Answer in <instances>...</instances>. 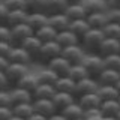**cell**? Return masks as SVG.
Returning <instances> with one entry per match:
<instances>
[{
	"instance_id": "91938a15",
	"label": "cell",
	"mask_w": 120,
	"mask_h": 120,
	"mask_svg": "<svg viewBox=\"0 0 120 120\" xmlns=\"http://www.w3.org/2000/svg\"><path fill=\"white\" fill-rule=\"evenodd\" d=\"M75 120H86V119H84V117H81V119H75Z\"/></svg>"
},
{
	"instance_id": "83f0119b",
	"label": "cell",
	"mask_w": 120,
	"mask_h": 120,
	"mask_svg": "<svg viewBox=\"0 0 120 120\" xmlns=\"http://www.w3.org/2000/svg\"><path fill=\"white\" fill-rule=\"evenodd\" d=\"M35 36L44 44V42H50V41H56L57 32H56L50 24H47V26H44V27L35 30Z\"/></svg>"
},
{
	"instance_id": "277c9868",
	"label": "cell",
	"mask_w": 120,
	"mask_h": 120,
	"mask_svg": "<svg viewBox=\"0 0 120 120\" xmlns=\"http://www.w3.org/2000/svg\"><path fill=\"white\" fill-rule=\"evenodd\" d=\"M5 74H6V78L9 81L11 87H14L29 74V66L21 65V63H11L8 66V69L5 71Z\"/></svg>"
},
{
	"instance_id": "9f6ffc18",
	"label": "cell",
	"mask_w": 120,
	"mask_h": 120,
	"mask_svg": "<svg viewBox=\"0 0 120 120\" xmlns=\"http://www.w3.org/2000/svg\"><path fill=\"white\" fill-rule=\"evenodd\" d=\"M104 120H117V117H104Z\"/></svg>"
},
{
	"instance_id": "4dcf8cb0",
	"label": "cell",
	"mask_w": 120,
	"mask_h": 120,
	"mask_svg": "<svg viewBox=\"0 0 120 120\" xmlns=\"http://www.w3.org/2000/svg\"><path fill=\"white\" fill-rule=\"evenodd\" d=\"M82 5L86 8V12L89 14H96V12H105L108 9L105 0H84Z\"/></svg>"
},
{
	"instance_id": "f35d334b",
	"label": "cell",
	"mask_w": 120,
	"mask_h": 120,
	"mask_svg": "<svg viewBox=\"0 0 120 120\" xmlns=\"http://www.w3.org/2000/svg\"><path fill=\"white\" fill-rule=\"evenodd\" d=\"M9 11L15 9H27V0H3Z\"/></svg>"
},
{
	"instance_id": "44dd1931",
	"label": "cell",
	"mask_w": 120,
	"mask_h": 120,
	"mask_svg": "<svg viewBox=\"0 0 120 120\" xmlns=\"http://www.w3.org/2000/svg\"><path fill=\"white\" fill-rule=\"evenodd\" d=\"M27 20H29V11L27 9H15V11H11L9 12L6 24L9 27H14V26L27 22Z\"/></svg>"
},
{
	"instance_id": "7dc6e473",
	"label": "cell",
	"mask_w": 120,
	"mask_h": 120,
	"mask_svg": "<svg viewBox=\"0 0 120 120\" xmlns=\"http://www.w3.org/2000/svg\"><path fill=\"white\" fill-rule=\"evenodd\" d=\"M96 116H102L99 111V108H92V110H84V119L96 117Z\"/></svg>"
},
{
	"instance_id": "11a10c76",
	"label": "cell",
	"mask_w": 120,
	"mask_h": 120,
	"mask_svg": "<svg viewBox=\"0 0 120 120\" xmlns=\"http://www.w3.org/2000/svg\"><path fill=\"white\" fill-rule=\"evenodd\" d=\"M9 120H24V119H20V117H17V116H12Z\"/></svg>"
},
{
	"instance_id": "816d5d0a",
	"label": "cell",
	"mask_w": 120,
	"mask_h": 120,
	"mask_svg": "<svg viewBox=\"0 0 120 120\" xmlns=\"http://www.w3.org/2000/svg\"><path fill=\"white\" fill-rule=\"evenodd\" d=\"M26 120H48L45 116H42V114H38V112H33L32 116H30L29 119H26Z\"/></svg>"
},
{
	"instance_id": "ab89813d",
	"label": "cell",
	"mask_w": 120,
	"mask_h": 120,
	"mask_svg": "<svg viewBox=\"0 0 120 120\" xmlns=\"http://www.w3.org/2000/svg\"><path fill=\"white\" fill-rule=\"evenodd\" d=\"M11 41H12L11 27L8 24H0V42H11Z\"/></svg>"
},
{
	"instance_id": "8fae6325",
	"label": "cell",
	"mask_w": 120,
	"mask_h": 120,
	"mask_svg": "<svg viewBox=\"0 0 120 120\" xmlns=\"http://www.w3.org/2000/svg\"><path fill=\"white\" fill-rule=\"evenodd\" d=\"M77 101L74 93H68V92H56V95L52 96V104H54L57 111H63L68 105H71L72 102Z\"/></svg>"
},
{
	"instance_id": "7c38bea8",
	"label": "cell",
	"mask_w": 120,
	"mask_h": 120,
	"mask_svg": "<svg viewBox=\"0 0 120 120\" xmlns=\"http://www.w3.org/2000/svg\"><path fill=\"white\" fill-rule=\"evenodd\" d=\"M11 92V99H12V105L15 104H22V102H33V93H30L29 90L14 86L9 89Z\"/></svg>"
},
{
	"instance_id": "603a6c76",
	"label": "cell",
	"mask_w": 120,
	"mask_h": 120,
	"mask_svg": "<svg viewBox=\"0 0 120 120\" xmlns=\"http://www.w3.org/2000/svg\"><path fill=\"white\" fill-rule=\"evenodd\" d=\"M12 112L14 116L20 119H29L30 116L35 112V107H33V102H22V104H15L12 105Z\"/></svg>"
},
{
	"instance_id": "9a60e30c",
	"label": "cell",
	"mask_w": 120,
	"mask_h": 120,
	"mask_svg": "<svg viewBox=\"0 0 120 120\" xmlns=\"http://www.w3.org/2000/svg\"><path fill=\"white\" fill-rule=\"evenodd\" d=\"M99 52L102 57H107L110 54H116V52H120V41L114 39V38H105L104 42L101 44Z\"/></svg>"
},
{
	"instance_id": "4316f807",
	"label": "cell",
	"mask_w": 120,
	"mask_h": 120,
	"mask_svg": "<svg viewBox=\"0 0 120 120\" xmlns=\"http://www.w3.org/2000/svg\"><path fill=\"white\" fill-rule=\"evenodd\" d=\"M62 112L68 120H75V119L84 117V110H82V107L78 104V101H75V102H72L71 105H68Z\"/></svg>"
},
{
	"instance_id": "3957f363",
	"label": "cell",
	"mask_w": 120,
	"mask_h": 120,
	"mask_svg": "<svg viewBox=\"0 0 120 120\" xmlns=\"http://www.w3.org/2000/svg\"><path fill=\"white\" fill-rule=\"evenodd\" d=\"M62 51H63V48L57 44V41L44 42L42 47H41V50H39V54H38V57H36V62L47 66L51 60H54L56 57L62 56Z\"/></svg>"
},
{
	"instance_id": "e575fe53",
	"label": "cell",
	"mask_w": 120,
	"mask_h": 120,
	"mask_svg": "<svg viewBox=\"0 0 120 120\" xmlns=\"http://www.w3.org/2000/svg\"><path fill=\"white\" fill-rule=\"evenodd\" d=\"M68 75H69L75 82L82 80V78H86V77H89V74H87V71H86V68L82 66V63H75V65H72Z\"/></svg>"
},
{
	"instance_id": "5bb4252c",
	"label": "cell",
	"mask_w": 120,
	"mask_h": 120,
	"mask_svg": "<svg viewBox=\"0 0 120 120\" xmlns=\"http://www.w3.org/2000/svg\"><path fill=\"white\" fill-rule=\"evenodd\" d=\"M17 47H18V45H17ZM20 47H22L26 51L29 52L30 57L33 59V62H36V57H38V54H39V50H41V47H42V42H41L35 35H32V36H29L27 39L22 41Z\"/></svg>"
},
{
	"instance_id": "7402d4cb",
	"label": "cell",
	"mask_w": 120,
	"mask_h": 120,
	"mask_svg": "<svg viewBox=\"0 0 120 120\" xmlns=\"http://www.w3.org/2000/svg\"><path fill=\"white\" fill-rule=\"evenodd\" d=\"M68 6H69L68 0H47V11H45V14L48 17L56 15V14H65Z\"/></svg>"
},
{
	"instance_id": "f1b7e54d",
	"label": "cell",
	"mask_w": 120,
	"mask_h": 120,
	"mask_svg": "<svg viewBox=\"0 0 120 120\" xmlns=\"http://www.w3.org/2000/svg\"><path fill=\"white\" fill-rule=\"evenodd\" d=\"M75 82L69 75H65V77H59V80L56 81L54 87L57 92H68V93H74L75 90Z\"/></svg>"
},
{
	"instance_id": "5b68a950",
	"label": "cell",
	"mask_w": 120,
	"mask_h": 120,
	"mask_svg": "<svg viewBox=\"0 0 120 120\" xmlns=\"http://www.w3.org/2000/svg\"><path fill=\"white\" fill-rule=\"evenodd\" d=\"M98 89H99V82H98L96 78L86 77V78H82V80L77 81L74 95H75V98H80L82 95H87V93H96Z\"/></svg>"
},
{
	"instance_id": "d6a6232c",
	"label": "cell",
	"mask_w": 120,
	"mask_h": 120,
	"mask_svg": "<svg viewBox=\"0 0 120 120\" xmlns=\"http://www.w3.org/2000/svg\"><path fill=\"white\" fill-rule=\"evenodd\" d=\"M18 87H22V89H26V90H29L30 93H33L36 90V87L39 86V80H38V74H27L22 80L18 82Z\"/></svg>"
},
{
	"instance_id": "cb8c5ba5",
	"label": "cell",
	"mask_w": 120,
	"mask_h": 120,
	"mask_svg": "<svg viewBox=\"0 0 120 120\" xmlns=\"http://www.w3.org/2000/svg\"><path fill=\"white\" fill-rule=\"evenodd\" d=\"M56 87L51 84H41L36 87L33 92V99H52V96L56 95Z\"/></svg>"
},
{
	"instance_id": "d4e9b609",
	"label": "cell",
	"mask_w": 120,
	"mask_h": 120,
	"mask_svg": "<svg viewBox=\"0 0 120 120\" xmlns=\"http://www.w3.org/2000/svg\"><path fill=\"white\" fill-rule=\"evenodd\" d=\"M90 29H92V27H90V24H89L87 18H81V20H74V21H71V24H69V30H71V32H74L75 35L80 38V39H81V38L89 32Z\"/></svg>"
},
{
	"instance_id": "c3c4849f",
	"label": "cell",
	"mask_w": 120,
	"mask_h": 120,
	"mask_svg": "<svg viewBox=\"0 0 120 120\" xmlns=\"http://www.w3.org/2000/svg\"><path fill=\"white\" fill-rule=\"evenodd\" d=\"M11 65L9 59L5 57V56H0V72H5V71L8 69V66Z\"/></svg>"
},
{
	"instance_id": "484cf974",
	"label": "cell",
	"mask_w": 120,
	"mask_h": 120,
	"mask_svg": "<svg viewBox=\"0 0 120 120\" xmlns=\"http://www.w3.org/2000/svg\"><path fill=\"white\" fill-rule=\"evenodd\" d=\"M107 12V11H105ZM105 12H96V14H89L87 15V21L92 29H101L102 30L105 26L108 24V18Z\"/></svg>"
},
{
	"instance_id": "ffe728a7",
	"label": "cell",
	"mask_w": 120,
	"mask_h": 120,
	"mask_svg": "<svg viewBox=\"0 0 120 120\" xmlns=\"http://www.w3.org/2000/svg\"><path fill=\"white\" fill-rule=\"evenodd\" d=\"M48 24H50L51 27L59 33V32H63V30H68V29H69L71 20L66 17L65 14H56V15H51V17H50Z\"/></svg>"
},
{
	"instance_id": "30bf717a",
	"label": "cell",
	"mask_w": 120,
	"mask_h": 120,
	"mask_svg": "<svg viewBox=\"0 0 120 120\" xmlns=\"http://www.w3.org/2000/svg\"><path fill=\"white\" fill-rule=\"evenodd\" d=\"M33 107H35V112L45 116L47 119L54 112H57L54 104H52V99H33Z\"/></svg>"
},
{
	"instance_id": "680465c9",
	"label": "cell",
	"mask_w": 120,
	"mask_h": 120,
	"mask_svg": "<svg viewBox=\"0 0 120 120\" xmlns=\"http://www.w3.org/2000/svg\"><path fill=\"white\" fill-rule=\"evenodd\" d=\"M116 117H117V120H120V111H119V114L116 116Z\"/></svg>"
},
{
	"instance_id": "f546056e",
	"label": "cell",
	"mask_w": 120,
	"mask_h": 120,
	"mask_svg": "<svg viewBox=\"0 0 120 120\" xmlns=\"http://www.w3.org/2000/svg\"><path fill=\"white\" fill-rule=\"evenodd\" d=\"M48 21H50V17L47 14H29L27 24L33 30H38V29L44 27V26H47Z\"/></svg>"
},
{
	"instance_id": "b9f144b4",
	"label": "cell",
	"mask_w": 120,
	"mask_h": 120,
	"mask_svg": "<svg viewBox=\"0 0 120 120\" xmlns=\"http://www.w3.org/2000/svg\"><path fill=\"white\" fill-rule=\"evenodd\" d=\"M0 107H12V99H11L9 89L0 90Z\"/></svg>"
},
{
	"instance_id": "6f0895ef",
	"label": "cell",
	"mask_w": 120,
	"mask_h": 120,
	"mask_svg": "<svg viewBox=\"0 0 120 120\" xmlns=\"http://www.w3.org/2000/svg\"><path fill=\"white\" fill-rule=\"evenodd\" d=\"M116 87H117V90H119V92H120V80L117 81V84H116Z\"/></svg>"
},
{
	"instance_id": "836d02e7",
	"label": "cell",
	"mask_w": 120,
	"mask_h": 120,
	"mask_svg": "<svg viewBox=\"0 0 120 120\" xmlns=\"http://www.w3.org/2000/svg\"><path fill=\"white\" fill-rule=\"evenodd\" d=\"M38 80H39L41 84H51L54 86L56 81L59 80V75L56 72H52L50 68H45L41 72H38Z\"/></svg>"
},
{
	"instance_id": "52a82bcc",
	"label": "cell",
	"mask_w": 120,
	"mask_h": 120,
	"mask_svg": "<svg viewBox=\"0 0 120 120\" xmlns=\"http://www.w3.org/2000/svg\"><path fill=\"white\" fill-rule=\"evenodd\" d=\"M11 32H12V45H21V42L24 39H27L29 36L35 35V30H33L27 22H24V24H18V26H14V27H11Z\"/></svg>"
},
{
	"instance_id": "bcb514c9",
	"label": "cell",
	"mask_w": 120,
	"mask_h": 120,
	"mask_svg": "<svg viewBox=\"0 0 120 120\" xmlns=\"http://www.w3.org/2000/svg\"><path fill=\"white\" fill-rule=\"evenodd\" d=\"M9 87H11V84H9V81H8V78H6V74L0 72V90H6Z\"/></svg>"
},
{
	"instance_id": "9c48e42d",
	"label": "cell",
	"mask_w": 120,
	"mask_h": 120,
	"mask_svg": "<svg viewBox=\"0 0 120 120\" xmlns=\"http://www.w3.org/2000/svg\"><path fill=\"white\" fill-rule=\"evenodd\" d=\"M72 66V63L68 62V60L63 57V56H59L54 60H51L50 63L47 65V68H50L52 72H56L59 77H65V75L69 74V69Z\"/></svg>"
},
{
	"instance_id": "8992f818",
	"label": "cell",
	"mask_w": 120,
	"mask_h": 120,
	"mask_svg": "<svg viewBox=\"0 0 120 120\" xmlns=\"http://www.w3.org/2000/svg\"><path fill=\"white\" fill-rule=\"evenodd\" d=\"M86 54H87V51L82 48L81 44L69 45V47L63 48V51H62V56L68 60V62L72 63V65H75V63H81L82 59L86 57Z\"/></svg>"
},
{
	"instance_id": "ee69618b",
	"label": "cell",
	"mask_w": 120,
	"mask_h": 120,
	"mask_svg": "<svg viewBox=\"0 0 120 120\" xmlns=\"http://www.w3.org/2000/svg\"><path fill=\"white\" fill-rule=\"evenodd\" d=\"M12 116V107H0V120H9Z\"/></svg>"
},
{
	"instance_id": "74e56055",
	"label": "cell",
	"mask_w": 120,
	"mask_h": 120,
	"mask_svg": "<svg viewBox=\"0 0 120 120\" xmlns=\"http://www.w3.org/2000/svg\"><path fill=\"white\" fill-rule=\"evenodd\" d=\"M104 60H105V66L107 68L120 71V52L110 54V56H107V57H104Z\"/></svg>"
},
{
	"instance_id": "f5cc1de1",
	"label": "cell",
	"mask_w": 120,
	"mask_h": 120,
	"mask_svg": "<svg viewBox=\"0 0 120 120\" xmlns=\"http://www.w3.org/2000/svg\"><path fill=\"white\" fill-rule=\"evenodd\" d=\"M86 120H104V116H96V117H90V119H86Z\"/></svg>"
},
{
	"instance_id": "7a4b0ae2",
	"label": "cell",
	"mask_w": 120,
	"mask_h": 120,
	"mask_svg": "<svg viewBox=\"0 0 120 120\" xmlns=\"http://www.w3.org/2000/svg\"><path fill=\"white\" fill-rule=\"evenodd\" d=\"M81 63L86 68L89 77H93V78H98L99 74L107 68L105 66V60L99 52H87Z\"/></svg>"
},
{
	"instance_id": "6da1fadb",
	"label": "cell",
	"mask_w": 120,
	"mask_h": 120,
	"mask_svg": "<svg viewBox=\"0 0 120 120\" xmlns=\"http://www.w3.org/2000/svg\"><path fill=\"white\" fill-rule=\"evenodd\" d=\"M104 39H105V35L101 29H90L80 39V44L87 52H98Z\"/></svg>"
},
{
	"instance_id": "2e32d148",
	"label": "cell",
	"mask_w": 120,
	"mask_h": 120,
	"mask_svg": "<svg viewBox=\"0 0 120 120\" xmlns=\"http://www.w3.org/2000/svg\"><path fill=\"white\" fill-rule=\"evenodd\" d=\"M78 104L82 107V110H92V108H99L102 99L99 98V95L96 93H87V95H82L80 98H77Z\"/></svg>"
},
{
	"instance_id": "7bdbcfd3",
	"label": "cell",
	"mask_w": 120,
	"mask_h": 120,
	"mask_svg": "<svg viewBox=\"0 0 120 120\" xmlns=\"http://www.w3.org/2000/svg\"><path fill=\"white\" fill-rule=\"evenodd\" d=\"M9 8L5 5V2H0V24H6L9 17Z\"/></svg>"
},
{
	"instance_id": "d6986e66",
	"label": "cell",
	"mask_w": 120,
	"mask_h": 120,
	"mask_svg": "<svg viewBox=\"0 0 120 120\" xmlns=\"http://www.w3.org/2000/svg\"><path fill=\"white\" fill-rule=\"evenodd\" d=\"M65 15L71 21L74 20H81V18H87V12L82 3H69L68 9L65 11Z\"/></svg>"
},
{
	"instance_id": "ba28073f",
	"label": "cell",
	"mask_w": 120,
	"mask_h": 120,
	"mask_svg": "<svg viewBox=\"0 0 120 120\" xmlns=\"http://www.w3.org/2000/svg\"><path fill=\"white\" fill-rule=\"evenodd\" d=\"M8 59H9L11 63H21V65H27V66L33 62V59L30 57V54L22 47H20V45H18V47L14 45L11 52L8 54Z\"/></svg>"
},
{
	"instance_id": "f907efd6",
	"label": "cell",
	"mask_w": 120,
	"mask_h": 120,
	"mask_svg": "<svg viewBox=\"0 0 120 120\" xmlns=\"http://www.w3.org/2000/svg\"><path fill=\"white\" fill-rule=\"evenodd\" d=\"M107 8H117L120 9V0H105Z\"/></svg>"
},
{
	"instance_id": "8d00e7d4",
	"label": "cell",
	"mask_w": 120,
	"mask_h": 120,
	"mask_svg": "<svg viewBox=\"0 0 120 120\" xmlns=\"http://www.w3.org/2000/svg\"><path fill=\"white\" fill-rule=\"evenodd\" d=\"M105 38H114V39H120V24L116 22H108L102 29Z\"/></svg>"
},
{
	"instance_id": "1f68e13d",
	"label": "cell",
	"mask_w": 120,
	"mask_h": 120,
	"mask_svg": "<svg viewBox=\"0 0 120 120\" xmlns=\"http://www.w3.org/2000/svg\"><path fill=\"white\" fill-rule=\"evenodd\" d=\"M98 95L102 101H110V99H119L120 92L116 86H99Z\"/></svg>"
},
{
	"instance_id": "f6af8a7d",
	"label": "cell",
	"mask_w": 120,
	"mask_h": 120,
	"mask_svg": "<svg viewBox=\"0 0 120 120\" xmlns=\"http://www.w3.org/2000/svg\"><path fill=\"white\" fill-rule=\"evenodd\" d=\"M14 45L11 42H0V56H5V57H8V54L11 52V50H12Z\"/></svg>"
},
{
	"instance_id": "60d3db41",
	"label": "cell",
	"mask_w": 120,
	"mask_h": 120,
	"mask_svg": "<svg viewBox=\"0 0 120 120\" xmlns=\"http://www.w3.org/2000/svg\"><path fill=\"white\" fill-rule=\"evenodd\" d=\"M105 14H107L108 22H116V24H120V9H117V8H108Z\"/></svg>"
},
{
	"instance_id": "d590c367",
	"label": "cell",
	"mask_w": 120,
	"mask_h": 120,
	"mask_svg": "<svg viewBox=\"0 0 120 120\" xmlns=\"http://www.w3.org/2000/svg\"><path fill=\"white\" fill-rule=\"evenodd\" d=\"M29 14H45L47 11V0H27Z\"/></svg>"
},
{
	"instance_id": "4fadbf2b",
	"label": "cell",
	"mask_w": 120,
	"mask_h": 120,
	"mask_svg": "<svg viewBox=\"0 0 120 120\" xmlns=\"http://www.w3.org/2000/svg\"><path fill=\"white\" fill-rule=\"evenodd\" d=\"M96 80L99 82V86H116L117 81L120 80V71L105 68L102 72L99 74V77H98Z\"/></svg>"
},
{
	"instance_id": "681fc988",
	"label": "cell",
	"mask_w": 120,
	"mask_h": 120,
	"mask_svg": "<svg viewBox=\"0 0 120 120\" xmlns=\"http://www.w3.org/2000/svg\"><path fill=\"white\" fill-rule=\"evenodd\" d=\"M48 120H68V119L63 116L62 111H57V112H54L52 116H50V117H48Z\"/></svg>"
},
{
	"instance_id": "be15d7a7",
	"label": "cell",
	"mask_w": 120,
	"mask_h": 120,
	"mask_svg": "<svg viewBox=\"0 0 120 120\" xmlns=\"http://www.w3.org/2000/svg\"><path fill=\"white\" fill-rule=\"evenodd\" d=\"M119 41H120V39H119Z\"/></svg>"
},
{
	"instance_id": "db71d44e",
	"label": "cell",
	"mask_w": 120,
	"mask_h": 120,
	"mask_svg": "<svg viewBox=\"0 0 120 120\" xmlns=\"http://www.w3.org/2000/svg\"><path fill=\"white\" fill-rule=\"evenodd\" d=\"M68 2L69 3H82L84 0H68Z\"/></svg>"
},
{
	"instance_id": "6125c7cd",
	"label": "cell",
	"mask_w": 120,
	"mask_h": 120,
	"mask_svg": "<svg viewBox=\"0 0 120 120\" xmlns=\"http://www.w3.org/2000/svg\"><path fill=\"white\" fill-rule=\"evenodd\" d=\"M0 2H3V0H0Z\"/></svg>"
},
{
	"instance_id": "94428289",
	"label": "cell",
	"mask_w": 120,
	"mask_h": 120,
	"mask_svg": "<svg viewBox=\"0 0 120 120\" xmlns=\"http://www.w3.org/2000/svg\"><path fill=\"white\" fill-rule=\"evenodd\" d=\"M119 102H120V96H119Z\"/></svg>"
},
{
	"instance_id": "e0dca14e",
	"label": "cell",
	"mask_w": 120,
	"mask_h": 120,
	"mask_svg": "<svg viewBox=\"0 0 120 120\" xmlns=\"http://www.w3.org/2000/svg\"><path fill=\"white\" fill-rule=\"evenodd\" d=\"M99 111L104 117H116L120 111V102L119 99H110V101H102L99 107Z\"/></svg>"
},
{
	"instance_id": "ac0fdd59",
	"label": "cell",
	"mask_w": 120,
	"mask_h": 120,
	"mask_svg": "<svg viewBox=\"0 0 120 120\" xmlns=\"http://www.w3.org/2000/svg\"><path fill=\"white\" fill-rule=\"evenodd\" d=\"M56 41H57V44L62 48H66V47L74 45V44H80V38L75 35L74 32H71L69 29L63 30V32H59L57 36H56Z\"/></svg>"
}]
</instances>
